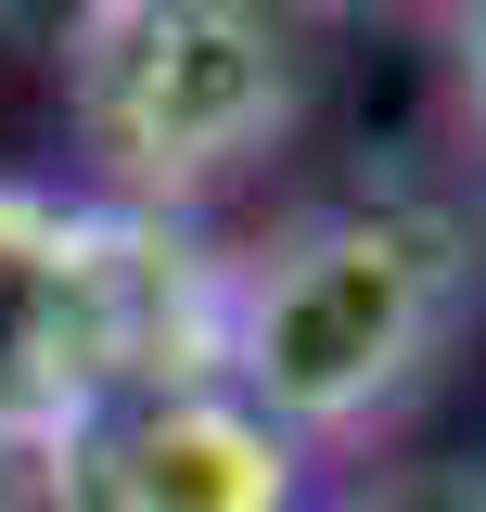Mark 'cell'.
I'll return each mask as SVG.
<instances>
[{
	"mask_svg": "<svg viewBox=\"0 0 486 512\" xmlns=\"http://www.w3.org/2000/svg\"><path fill=\"white\" fill-rule=\"evenodd\" d=\"M333 512H486V461H384Z\"/></svg>",
	"mask_w": 486,
	"mask_h": 512,
	"instance_id": "obj_5",
	"label": "cell"
},
{
	"mask_svg": "<svg viewBox=\"0 0 486 512\" xmlns=\"http://www.w3.org/2000/svg\"><path fill=\"white\" fill-rule=\"evenodd\" d=\"M0 512H77V487H64L52 448H0Z\"/></svg>",
	"mask_w": 486,
	"mask_h": 512,
	"instance_id": "obj_8",
	"label": "cell"
},
{
	"mask_svg": "<svg viewBox=\"0 0 486 512\" xmlns=\"http://www.w3.org/2000/svg\"><path fill=\"white\" fill-rule=\"evenodd\" d=\"M52 77L77 154L141 218H192L307 116V52L282 0H128Z\"/></svg>",
	"mask_w": 486,
	"mask_h": 512,
	"instance_id": "obj_3",
	"label": "cell"
},
{
	"mask_svg": "<svg viewBox=\"0 0 486 512\" xmlns=\"http://www.w3.org/2000/svg\"><path fill=\"white\" fill-rule=\"evenodd\" d=\"M461 295H474L461 218L410 192L307 205L269 244H243L218 282V384L282 448H346L423 397V372L461 333Z\"/></svg>",
	"mask_w": 486,
	"mask_h": 512,
	"instance_id": "obj_1",
	"label": "cell"
},
{
	"mask_svg": "<svg viewBox=\"0 0 486 512\" xmlns=\"http://www.w3.org/2000/svg\"><path fill=\"white\" fill-rule=\"evenodd\" d=\"M435 52H448V90H461V116L486 128V0H435Z\"/></svg>",
	"mask_w": 486,
	"mask_h": 512,
	"instance_id": "obj_7",
	"label": "cell"
},
{
	"mask_svg": "<svg viewBox=\"0 0 486 512\" xmlns=\"http://www.w3.org/2000/svg\"><path fill=\"white\" fill-rule=\"evenodd\" d=\"M282 13H397V0H282Z\"/></svg>",
	"mask_w": 486,
	"mask_h": 512,
	"instance_id": "obj_9",
	"label": "cell"
},
{
	"mask_svg": "<svg viewBox=\"0 0 486 512\" xmlns=\"http://www.w3.org/2000/svg\"><path fill=\"white\" fill-rule=\"evenodd\" d=\"M116 13H128V0H0V39L39 52V64H64L90 26H116Z\"/></svg>",
	"mask_w": 486,
	"mask_h": 512,
	"instance_id": "obj_6",
	"label": "cell"
},
{
	"mask_svg": "<svg viewBox=\"0 0 486 512\" xmlns=\"http://www.w3.org/2000/svg\"><path fill=\"white\" fill-rule=\"evenodd\" d=\"M77 512H295V461L231 384H154L52 448Z\"/></svg>",
	"mask_w": 486,
	"mask_h": 512,
	"instance_id": "obj_4",
	"label": "cell"
},
{
	"mask_svg": "<svg viewBox=\"0 0 486 512\" xmlns=\"http://www.w3.org/2000/svg\"><path fill=\"white\" fill-rule=\"evenodd\" d=\"M218 282L231 256L192 244V218L0 180V448H64L116 397L218 384Z\"/></svg>",
	"mask_w": 486,
	"mask_h": 512,
	"instance_id": "obj_2",
	"label": "cell"
}]
</instances>
